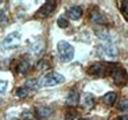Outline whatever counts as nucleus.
<instances>
[{
    "label": "nucleus",
    "instance_id": "1",
    "mask_svg": "<svg viewBox=\"0 0 128 120\" xmlns=\"http://www.w3.org/2000/svg\"><path fill=\"white\" fill-rule=\"evenodd\" d=\"M57 49H58V54H60L61 60L65 61V62H69V61L73 60L74 57V49L70 43L65 42V40H61L57 44Z\"/></svg>",
    "mask_w": 128,
    "mask_h": 120
},
{
    "label": "nucleus",
    "instance_id": "2",
    "mask_svg": "<svg viewBox=\"0 0 128 120\" xmlns=\"http://www.w3.org/2000/svg\"><path fill=\"white\" fill-rule=\"evenodd\" d=\"M65 81V77L61 76L58 73H49L46 76L40 77V80L38 81L39 86H54V85L62 84Z\"/></svg>",
    "mask_w": 128,
    "mask_h": 120
},
{
    "label": "nucleus",
    "instance_id": "3",
    "mask_svg": "<svg viewBox=\"0 0 128 120\" xmlns=\"http://www.w3.org/2000/svg\"><path fill=\"white\" fill-rule=\"evenodd\" d=\"M112 77H113L115 84L117 86H123V85H126L127 81H128L127 72L124 70L122 66H115V69H112Z\"/></svg>",
    "mask_w": 128,
    "mask_h": 120
},
{
    "label": "nucleus",
    "instance_id": "4",
    "mask_svg": "<svg viewBox=\"0 0 128 120\" xmlns=\"http://www.w3.org/2000/svg\"><path fill=\"white\" fill-rule=\"evenodd\" d=\"M55 7H57V3H55V2H46L39 10H38L36 16H39V18L50 16L51 14H53V11L55 10Z\"/></svg>",
    "mask_w": 128,
    "mask_h": 120
},
{
    "label": "nucleus",
    "instance_id": "5",
    "mask_svg": "<svg viewBox=\"0 0 128 120\" xmlns=\"http://www.w3.org/2000/svg\"><path fill=\"white\" fill-rule=\"evenodd\" d=\"M89 73L90 74H94V76H98V77H104L106 73H108V66L105 64H94L89 68Z\"/></svg>",
    "mask_w": 128,
    "mask_h": 120
},
{
    "label": "nucleus",
    "instance_id": "6",
    "mask_svg": "<svg viewBox=\"0 0 128 120\" xmlns=\"http://www.w3.org/2000/svg\"><path fill=\"white\" fill-rule=\"evenodd\" d=\"M20 42V36L18 32H12L8 36H6V39L3 40V46L4 47H16Z\"/></svg>",
    "mask_w": 128,
    "mask_h": 120
},
{
    "label": "nucleus",
    "instance_id": "7",
    "mask_svg": "<svg viewBox=\"0 0 128 120\" xmlns=\"http://www.w3.org/2000/svg\"><path fill=\"white\" fill-rule=\"evenodd\" d=\"M78 98H80V94L76 89H72L68 94V98H66V104L70 105V107H74V105L78 104Z\"/></svg>",
    "mask_w": 128,
    "mask_h": 120
},
{
    "label": "nucleus",
    "instance_id": "8",
    "mask_svg": "<svg viewBox=\"0 0 128 120\" xmlns=\"http://www.w3.org/2000/svg\"><path fill=\"white\" fill-rule=\"evenodd\" d=\"M36 116L39 119H49L51 115H53V111L49 107H38L36 108Z\"/></svg>",
    "mask_w": 128,
    "mask_h": 120
},
{
    "label": "nucleus",
    "instance_id": "9",
    "mask_svg": "<svg viewBox=\"0 0 128 120\" xmlns=\"http://www.w3.org/2000/svg\"><path fill=\"white\" fill-rule=\"evenodd\" d=\"M81 105L84 108H86V109H92L93 107H94V97H93L90 93H85Z\"/></svg>",
    "mask_w": 128,
    "mask_h": 120
},
{
    "label": "nucleus",
    "instance_id": "10",
    "mask_svg": "<svg viewBox=\"0 0 128 120\" xmlns=\"http://www.w3.org/2000/svg\"><path fill=\"white\" fill-rule=\"evenodd\" d=\"M81 15H82V8H81V7H78V6L72 7V8H69V11H68V16L70 19H74V20L80 19V18H81Z\"/></svg>",
    "mask_w": 128,
    "mask_h": 120
},
{
    "label": "nucleus",
    "instance_id": "11",
    "mask_svg": "<svg viewBox=\"0 0 128 120\" xmlns=\"http://www.w3.org/2000/svg\"><path fill=\"white\" fill-rule=\"evenodd\" d=\"M116 100H117V94L113 93V92H109V93H106V94L102 97L104 104H105V105H109V107H112V105L116 102Z\"/></svg>",
    "mask_w": 128,
    "mask_h": 120
},
{
    "label": "nucleus",
    "instance_id": "12",
    "mask_svg": "<svg viewBox=\"0 0 128 120\" xmlns=\"http://www.w3.org/2000/svg\"><path fill=\"white\" fill-rule=\"evenodd\" d=\"M90 20H92L93 23H98V24H101V23H106V18L102 15V14H100L97 11H93L92 12Z\"/></svg>",
    "mask_w": 128,
    "mask_h": 120
},
{
    "label": "nucleus",
    "instance_id": "13",
    "mask_svg": "<svg viewBox=\"0 0 128 120\" xmlns=\"http://www.w3.org/2000/svg\"><path fill=\"white\" fill-rule=\"evenodd\" d=\"M28 70H30L28 61H20L18 64V66H16V72H18L19 74H26Z\"/></svg>",
    "mask_w": 128,
    "mask_h": 120
},
{
    "label": "nucleus",
    "instance_id": "14",
    "mask_svg": "<svg viewBox=\"0 0 128 120\" xmlns=\"http://www.w3.org/2000/svg\"><path fill=\"white\" fill-rule=\"evenodd\" d=\"M26 88L31 89V90H35V89L39 88V84H38V81H36V80L31 78V80H27V81H26Z\"/></svg>",
    "mask_w": 128,
    "mask_h": 120
},
{
    "label": "nucleus",
    "instance_id": "15",
    "mask_svg": "<svg viewBox=\"0 0 128 120\" xmlns=\"http://www.w3.org/2000/svg\"><path fill=\"white\" fill-rule=\"evenodd\" d=\"M119 109L120 111H128V98H123L119 104Z\"/></svg>",
    "mask_w": 128,
    "mask_h": 120
},
{
    "label": "nucleus",
    "instance_id": "16",
    "mask_svg": "<svg viewBox=\"0 0 128 120\" xmlns=\"http://www.w3.org/2000/svg\"><path fill=\"white\" fill-rule=\"evenodd\" d=\"M20 119L22 120H32L34 116H32V114H31L30 111H24L22 115H20Z\"/></svg>",
    "mask_w": 128,
    "mask_h": 120
},
{
    "label": "nucleus",
    "instance_id": "17",
    "mask_svg": "<svg viewBox=\"0 0 128 120\" xmlns=\"http://www.w3.org/2000/svg\"><path fill=\"white\" fill-rule=\"evenodd\" d=\"M58 26L62 27V28H65V27L69 26V22L66 20V18H64V16H61L60 19H58Z\"/></svg>",
    "mask_w": 128,
    "mask_h": 120
},
{
    "label": "nucleus",
    "instance_id": "18",
    "mask_svg": "<svg viewBox=\"0 0 128 120\" xmlns=\"http://www.w3.org/2000/svg\"><path fill=\"white\" fill-rule=\"evenodd\" d=\"M16 94H18V97H20V98L26 97V96H27L26 88H18V89H16Z\"/></svg>",
    "mask_w": 128,
    "mask_h": 120
},
{
    "label": "nucleus",
    "instance_id": "19",
    "mask_svg": "<svg viewBox=\"0 0 128 120\" xmlns=\"http://www.w3.org/2000/svg\"><path fill=\"white\" fill-rule=\"evenodd\" d=\"M49 66H50V65L47 64L44 60H42L39 64H38V69H39V70H47V69H49Z\"/></svg>",
    "mask_w": 128,
    "mask_h": 120
},
{
    "label": "nucleus",
    "instance_id": "20",
    "mask_svg": "<svg viewBox=\"0 0 128 120\" xmlns=\"http://www.w3.org/2000/svg\"><path fill=\"white\" fill-rule=\"evenodd\" d=\"M122 10H123V12L126 14V15H128V0L122 2Z\"/></svg>",
    "mask_w": 128,
    "mask_h": 120
},
{
    "label": "nucleus",
    "instance_id": "21",
    "mask_svg": "<svg viewBox=\"0 0 128 120\" xmlns=\"http://www.w3.org/2000/svg\"><path fill=\"white\" fill-rule=\"evenodd\" d=\"M6 88H7V81H0V93H3L6 90Z\"/></svg>",
    "mask_w": 128,
    "mask_h": 120
},
{
    "label": "nucleus",
    "instance_id": "22",
    "mask_svg": "<svg viewBox=\"0 0 128 120\" xmlns=\"http://www.w3.org/2000/svg\"><path fill=\"white\" fill-rule=\"evenodd\" d=\"M4 20H6V14H4V11H2V10H0V23L4 22Z\"/></svg>",
    "mask_w": 128,
    "mask_h": 120
},
{
    "label": "nucleus",
    "instance_id": "23",
    "mask_svg": "<svg viewBox=\"0 0 128 120\" xmlns=\"http://www.w3.org/2000/svg\"><path fill=\"white\" fill-rule=\"evenodd\" d=\"M117 120H128V116H120Z\"/></svg>",
    "mask_w": 128,
    "mask_h": 120
},
{
    "label": "nucleus",
    "instance_id": "24",
    "mask_svg": "<svg viewBox=\"0 0 128 120\" xmlns=\"http://www.w3.org/2000/svg\"><path fill=\"white\" fill-rule=\"evenodd\" d=\"M80 120H92V119H80Z\"/></svg>",
    "mask_w": 128,
    "mask_h": 120
}]
</instances>
